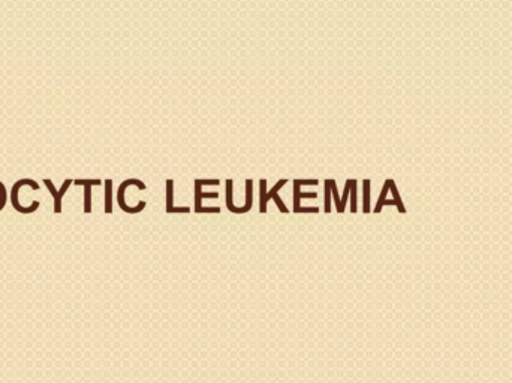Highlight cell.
Returning a JSON list of instances; mask_svg holds the SVG:
<instances>
[{"mask_svg": "<svg viewBox=\"0 0 512 383\" xmlns=\"http://www.w3.org/2000/svg\"><path fill=\"white\" fill-rule=\"evenodd\" d=\"M131 185H137L138 188L141 189V191H144V189H146V186H144V183H141L140 180H126L125 183H122V185H120L119 192H117V201H119V205L120 208H122V210H125L126 213L134 214L138 213V211L144 210V207H146V202L141 201L140 205H138L137 208H131L128 207V205H126L125 199H123V195H125L126 188H128V186Z\"/></svg>", "mask_w": 512, "mask_h": 383, "instance_id": "2", "label": "cell"}, {"mask_svg": "<svg viewBox=\"0 0 512 383\" xmlns=\"http://www.w3.org/2000/svg\"><path fill=\"white\" fill-rule=\"evenodd\" d=\"M23 186H30V188H32L33 191H39V185H38V183L35 182V180H32V179L18 180V182L15 183L14 186H12V191H11L12 207H14L15 210H17L18 213H21V214L35 213V211L38 210L39 205H41V202L35 201V202H32V205H30L29 208H23V207H21L20 201H18V192H20V189L23 188Z\"/></svg>", "mask_w": 512, "mask_h": 383, "instance_id": "1", "label": "cell"}, {"mask_svg": "<svg viewBox=\"0 0 512 383\" xmlns=\"http://www.w3.org/2000/svg\"><path fill=\"white\" fill-rule=\"evenodd\" d=\"M351 188H352V208L351 210L357 211V180H351Z\"/></svg>", "mask_w": 512, "mask_h": 383, "instance_id": "9", "label": "cell"}, {"mask_svg": "<svg viewBox=\"0 0 512 383\" xmlns=\"http://www.w3.org/2000/svg\"><path fill=\"white\" fill-rule=\"evenodd\" d=\"M200 213H204V211H210V213H219L221 211V208H200Z\"/></svg>", "mask_w": 512, "mask_h": 383, "instance_id": "12", "label": "cell"}, {"mask_svg": "<svg viewBox=\"0 0 512 383\" xmlns=\"http://www.w3.org/2000/svg\"><path fill=\"white\" fill-rule=\"evenodd\" d=\"M113 182L111 180H105V213H113Z\"/></svg>", "mask_w": 512, "mask_h": 383, "instance_id": "5", "label": "cell"}, {"mask_svg": "<svg viewBox=\"0 0 512 383\" xmlns=\"http://www.w3.org/2000/svg\"><path fill=\"white\" fill-rule=\"evenodd\" d=\"M182 211H186V213H188L189 208L188 207L173 208V211H171V213H182Z\"/></svg>", "mask_w": 512, "mask_h": 383, "instance_id": "13", "label": "cell"}, {"mask_svg": "<svg viewBox=\"0 0 512 383\" xmlns=\"http://www.w3.org/2000/svg\"><path fill=\"white\" fill-rule=\"evenodd\" d=\"M72 183H74V180H65V183H63L62 188H60V191H57V189L54 188L53 182H51L50 179H44V185L47 186L48 191H50L51 195H53L54 213H62V199L63 196H65V193L68 192V189L71 188Z\"/></svg>", "mask_w": 512, "mask_h": 383, "instance_id": "3", "label": "cell"}, {"mask_svg": "<svg viewBox=\"0 0 512 383\" xmlns=\"http://www.w3.org/2000/svg\"><path fill=\"white\" fill-rule=\"evenodd\" d=\"M331 183H330V180H327V182H325V211H327V213H330L331 211Z\"/></svg>", "mask_w": 512, "mask_h": 383, "instance_id": "8", "label": "cell"}, {"mask_svg": "<svg viewBox=\"0 0 512 383\" xmlns=\"http://www.w3.org/2000/svg\"><path fill=\"white\" fill-rule=\"evenodd\" d=\"M295 211H313V213H318V207L316 208H297Z\"/></svg>", "mask_w": 512, "mask_h": 383, "instance_id": "14", "label": "cell"}, {"mask_svg": "<svg viewBox=\"0 0 512 383\" xmlns=\"http://www.w3.org/2000/svg\"><path fill=\"white\" fill-rule=\"evenodd\" d=\"M364 186H366V192H364V198H366V201H364V211L366 213H369L370 207H369V182H364Z\"/></svg>", "mask_w": 512, "mask_h": 383, "instance_id": "11", "label": "cell"}, {"mask_svg": "<svg viewBox=\"0 0 512 383\" xmlns=\"http://www.w3.org/2000/svg\"><path fill=\"white\" fill-rule=\"evenodd\" d=\"M75 186H83L84 188V213L92 211V186L102 185L101 180H74Z\"/></svg>", "mask_w": 512, "mask_h": 383, "instance_id": "4", "label": "cell"}, {"mask_svg": "<svg viewBox=\"0 0 512 383\" xmlns=\"http://www.w3.org/2000/svg\"><path fill=\"white\" fill-rule=\"evenodd\" d=\"M173 189H174V183L171 182V180H168V183H167V196H168V199H167V211L168 213H171V211H173V201H174V193H173Z\"/></svg>", "mask_w": 512, "mask_h": 383, "instance_id": "7", "label": "cell"}, {"mask_svg": "<svg viewBox=\"0 0 512 383\" xmlns=\"http://www.w3.org/2000/svg\"><path fill=\"white\" fill-rule=\"evenodd\" d=\"M227 205L234 213H245V208H236L233 204V180L227 182Z\"/></svg>", "mask_w": 512, "mask_h": 383, "instance_id": "6", "label": "cell"}, {"mask_svg": "<svg viewBox=\"0 0 512 383\" xmlns=\"http://www.w3.org/2000/svg\"><path fill=\"white\" fill-rule=\"evenodd\" d=\"M261 211H265V202H267V191H265V180L261 182Z\"/></svg>", "mask_w": 512, "mask_h": 383, "instance_id": "10", "label": "cell"}]
</instances>
